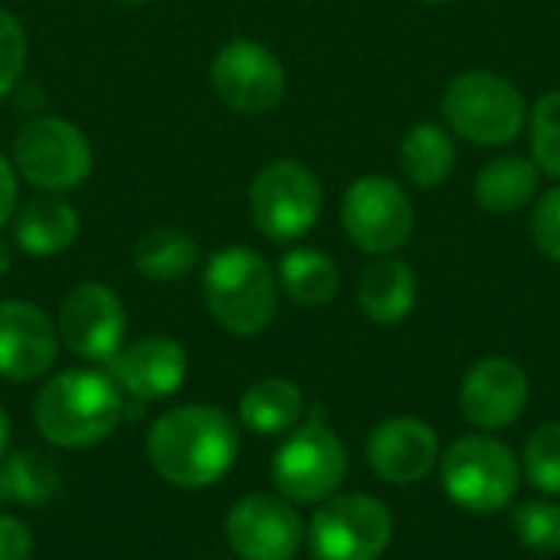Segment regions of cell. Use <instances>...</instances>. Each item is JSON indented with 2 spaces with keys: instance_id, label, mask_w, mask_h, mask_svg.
Masks as SVG:
<instances>
[{
  "instance_id": "cell-1",
  "label": "cell",
  "mask_w": 560,
  "mask_h": 560,
  "mask_svg": "<svg viewBox=\"0 0 560 560\" xmlns=\"http://www.w3.org/2000/svg\"><path fill=\"white\" fill-rule=\"evenodd\" d=\"M144 450L151 469L167 486L207 489L233 469L240 456V433L220 407L184 404L151 423Z\"/></svg>"
},
{
  "instance_id": "cell-2",
  "label": "cell",
  "mask_w": 560,
  "mask_h": 560,
  "mask_svg": "<svg viewBox=\"0 0 560 560\" xmlns=\"http://www.w3.org/2000/svg\"><path fill=\"white\" fill-rule=\"evenodd\" d=\"M125 417V394L105 371L75 368L46 381L33 400L39 436L59 450H85L115 433Z\"/></svg>"
},
{
  "instance_id": "cell-3",
  "label": "cell",
  "mask_w": 560,
  "mask_h": 560,
  "mask_svg": "<svg viewBox=\"0 0 560 560\" xmlns=\"http://www.w3.org/2000/svg\"><path fill=\"white\" fill-rule=\"evenodd\" d=\"M203 302L223 331L253 338L276 318V272L256 249L226 246L203 269Z\"/></svg>"
},
{
  "instance_id": "cell-4",
  "label": "cell",
  "mask_w": 560,
  "mask_h": 560,
  "mask_svg": "<svg viewBox=\"0 0 560 560\" xmlns=\"http://www.w3.org/2000/svg\"><path fill=\"white\" fill-rule=\"evenodd\" d=\"M443 115L450 128L472 144H509L528 121V105L518 85L489 69L456 75L443 92Z\"/></svg>"
},
{
  "instance_id": "cell-5",
  "label": "cell",
  "mask_w": 560,
  "mask_h": 560,
  "mask_svg": "<svg viewBox=\"0 0 560 560\" xmlns=\"http://www.w3.org/2000/svg\"><path fill=\"white\" fill-rule=\"evenodd\" d=\"M440 476L446 495L472 515H495L518 492V459L492 436H463L453 443L440 459Z\"/></svg>"
},
{
  "instance_id": "cell-6",
  "label": "cell",
  "mask_w": 560,
  "mask_h": 560,
  "mask_svg": "<svg viewBox=\"0 0 560 560\" xmlns=\"http://www.w3.org/2000/svg\"><path fill=\"white\" fill-rule=\"evenodd\" d=\"M13 167L36 190L69 194L92 174V144L72 121L39 115L26 121L13 141Z\"/></svg>"
},
{
  "instance_id": "cell-7",
  "label": "cell",
  "mask_w": 560,
  "mask_h": 560,
  "mask_svg": "<svg viewBox=\"0 0 560 560\" xmlns=\"http://www.w3.org/2000/svg\"><path fill=\"white\" fill-rule=\"evenodd\" d=\"M345 476L348 450L322 420L289 430L285 443L272 456V486L292 505L328 502L341 489Z\"/></svg>"
},
{
  "instance_id": "cell-8",
  "label": "cell",
  "mask_w": 560,
  "mask_h": 560,
  "mask_svg": "<svg viewBox=\"0 0 560 560\" xmlns=\"http://www.w3.org/2000/svg\"><path fill=\"white\" fill-rule=\"evenodd\" d=\"M394 538V518L384 502L348 492L328 499L308 525L315 560H381Z\"/></svg>"
},
{
  "instance_id": "cell-9",
  "label": "cell",
  "mask_w": 560,
  "mask_h": 560,
  "mask_svg": "<svg viewBox=\"0 0 560 560\" xmlns=\"http://www.w3.org/2000/svg\"><path fill=\"white\" fill-rule=\"evenodd\" d=\"M249 213L262 236L289 243L305 236L322 213V184L299 161L266 164L249 187Z\"/></svg>"
},
{
  "instance_id": "cell-10",
  "label": "cell",
  "mask_w": 560,
  "mask_h": 560,
  "mask_svg": "<svg viewBox=\"0 0 560 560\" xmlns=\"http://www.w3.org/2000/svg\"><path fill=\"white\" fill-rule=\"evenodd\" d=\"M341 226L358 249L371 256H390L410 243L413 203L390 177H358L345 190Z\"/></svg>"
},
{
  "instance_id": "cell-11",
  "label": "cell",
  "mask_w": 560,
  "mask_h": 560,
  "mask_svg": "<svg viewBox=\"0 0 560 560\" xmlns=\"http://www.w3.org/2000/svg\"><path fill=\"white\" fill-rule=\"evenodd\" d=\"M217 95L243 115L272 112L285 95V69L279 56L256 39H230L210 66Z\"/></svg>"
},
{
  "instance_id": "cell-12",
  "label": "cell",
  "mask_w": 560,
  "mask_h": 560,
  "mask_svg": "<svg viewBox=\"0 0 560 560\" xmlns=\"http://www.w3.org/2000/svg\"><path fill=\"white\" fill-rule=\"evenodd\" d=\"M125 328H128L125 305L102 282L75 285L59 305L56 331H59L62 345L72 354H79L82 361L108 364L125 345Z\"/></svg>"
},
{
  "instance_id": "cell-13",
  "label": "cell",
  "mask_w": 560,
  "mask_h": 560,
  "mask_svg": "<svg viewBox=\"0 0 560 560\" xmlns=\"http://www.w3.org/2000/svg\"><path fill=\"white\" fill-rule=\"evenodd\" d=\"M223 532L240 560H292L302 548V518L282 495H243Z\"/></svg>"
},
{
  "instance_id": "cell-14",
  "label": "cell",
  "mask_w": 560,
  "mask_h": 560,
  "mask_svg": "<svg viewBox=\"0 0 560 560\" xmlns=\"http://www.w3.org/2000/svg\"><path fill=\"white\" fill-rule=\"evenodd\" d=\"M59 351V331L49 315L23 299L0 302V377L13 384L49 374Z\"/></svg>"
},
{
  "instance_id": "cell-15",
  "label": "cell",
  "mask_w": 560,
  "mask_h": 560,
  "mask_svg": "<svg viewBox=\"0 0 560 560\" xmlns=\"http://www.w3.org/2000/svg\"><path fill=\"white\" fill-rule=\"evenodd\" d=\"M105 368L121 394L135 400H164L187 381V351L174 338L151 335L121 345V351Z\"/></svg>"
},
{
  "instance_id": "cell-16",
  "label": "cell",
  "mask_w": 560,
  "mask_h": 560,
  "mask_svg": "<svg viewBox=\"0 0 560 560\" xmlns=\"http://www.w3.org/2000/svg\"><path fill=\"white\" fill-rule=\"evenodd\" d=\"M459 407L472 427L505 430L528 407V377L509 358H486L466 374Z\"/></svg>"
},
{
  "instance_id": "cell-17",
  "label": "cell",
  "mask_w": 560,
  "mask_h": 560,
  "mask_svg": "<svg viewBox=\"0 0 560 560\" xmlns=\"http://www.w3.org/2000/svg\"><path fill=\"white\" fill-rule=\"evenodd\" d=\"M368 463L374 476H381L384 482L413 486L423 482L440 463V440L423 420L397 417L371 430Z\"/></svg>"
},
{
  "instance_id": "cell-18",
  "label": "cell",
  "mask_w": 560,
  "mask_h": 560,
  "mask_svg": "<svg viewBox=\"0 0 560 560\" xmlns=\"http://www.w3.org/2000/svg\"><path fill=\"white\" fill-rule=\"evenodd\" d=\"M79 213L59 194L33 197L26 207L16 210L13 220V243L30 256H56L69 249L79 236Z\"/></svg>"
},
{
  "instance_id": "cell-19",
  "label": "cell",
  "mask_w": 560,
  "mask_h": 560,
  "mask_svg": "<svg viewBox=\"0 0 560 560\" xmlns=\"http://www.w3.org/2000/svg\"><path fill=\"white\" fill-rule=\"evenodd\" d=\"M358 305L377 325L404 322L417 305V276L400 259H377L358 282Z\"/></svg>"
},
{
  "instance_id": "cell-20",
  "label": "cell",
  "mask_w": 560,
  "mask_h": 560,
  "mask_svg": "<svg viewBox=\"0 0 560 560\" xmlns=\"http://www.w3.org/2000/svg\"><path fill=\"white\" fill-rule=\"evenodd\" d=\"M538 190V164L522 154L492 158L476 177V203L492 217L525 210Z\"/></svg>"
},
{
  "instance_id": "cell-21",
  "label": "cell",
  "mask_w": 560,
  "mask_h": 560,
  "mask_svg": "<svg viewBox=\"0 0 560 560\" xmlns=\"http://www.w3.org/2000/svg\"><path fill=\"white\" fill-rule=\"evenodd\" d=\"M302 410V390L285 377H262L240 397V423L256 436H282L295 430Z\"/></svg>"
},
{
  "instance_id": "cell-22",
  "label": "cell",
  "mask_w": 560,
  "mask_h": 560,
  "mask_svg": "<svg viewBox=\"0 0 560 560\" xmlns=\"http://www.w3.org/2000/svg\"><path fill=\"white\" fill-rule=\"evenodd\" d=\"M200 259V246L180 226H154L138 236L131 249L135 269L151 282H177L184 279Z\"/></svg>"
},
{
  "instance_id": "cell-23",
  "label": "cell",
  "mask_w": 560,
  "mask_h": 560,
  "mask_svg": "<svg viewBox=\"0 0 560 560\" xmlns=\"http://www.w3.org/2000/svg\"><path fill=\"white\" fill-rule=\"evenodd\" d=\"M279 285L282 292L305 308H322L338 295L341 276L331 256H325L322 249H289L279 262Z\"/></svg>"
},
{
  "instance_id": "cell-24",
  "label": "cell",
  "mask_w": 560,
  "mask_h": 560,
  "mask_svg": "<svg viewBox=\"0 0 560 560\" xmlns=\"http://www.w3.org/2000/svg\"><path fill=\"white\" fill-rule=\"evenodd\" d=\"M400 167L423 190L446 184V177L456 167V144L450 131L436 121L413 125L400 144Z\"/></svg>"
},
{
  "instance_id": "cell-25",
  "label": "cell",
  "mask_w": 560,
  "mask_h": 560,
  "mask_svg": "<svg viewBox=\"0 0 560 560\" xmlns=\"http://www.w3.org/2000/svg\"><path fill=\"white\" fill-rule=\"evenodd\" d=\"M59 492V469L36 450L0 456V505H46Z\"/></svg>"
},
{
  "instance_id": "cell-26",
  "label": "cell",
  "mask_w": 560,
  "mask_h": 560,
  "mask_svg": "<svg viewBox=\"0 0 560 560\" xmlns=\"http://www.w3.org/2000/svg\"><path fill=\"white\" fill-rule=\"evenodd\" d=\"M528 131L538 171L560 177V89L538 98L528 115Z\"/></svg>"
},
{
  "instance_id": "cell-27",
  "label": "cell",
  "mask_w": 560,
  "mask_h": 560,
  "mask_svg": "<svg viewBox=\"0 0 560 560\" xmlns=\"http://www.w3.org/2000/svg\"><path fill=\"white\" fill-rule=\"evenodd\" d=\"M525 476L535 489L560 495V420L558 423H545L541 430H535L525 443Z\"/></svg>"
},
{
  "instance_id": "cell-28",
  "label": "cell",
  "mask_w": 560,
  "mask_h": 560,
  "mask_svg": "<svg viewBox=\"0 0 560 560\" xmlns=\"http://www.w3.org/2000/svg\"><path fill=\"white\" fill-rule=\"evenodd\" d=\"M512 532L518 541L538 555L560 551V505L551 502H525L512 512Z\"/></svg>"
},
{
  "instance_id": "cell-29",
  "label": "cell",
  "mask_w": 560,
  "mask_h": 560,
  "mask_svg": "<svg viewBox=\"0 0 560 560\" xmlns=\"http://www.w3.org/2000/svg\"><path fill=\"white\" fill-rule=\"evenodd\" d=\"M26 69V33L20 20L0 10V98L13 92Z\"/></svg>"
},
{
  "instance_id": "cell-30",
  "label": "cell",
  "mask_w": 560,
  "mask_h": 560,
  "mask_svg": "<svg viewBox=\"0 0 560 560\" xmlns=\"http://www.w3.org/2000/svg\"><path fill=\"white\" fill-rule=\"evenodd\" d=\"M532 240L548 259L560 262V187L548 190L535 203V210H532Z\"/></svg>"
},
{
  "instance_id": "cell-31",
  "label": "cell",
  "mask_w": 560,
  "mask_h": 560,
  "mask_svg": "<svg viewBox=\"0 0 560 560\" xmlns=\"http://www.w3.org/2000/svg\"><path fill=\"white\" fill-rule=\"evenodd\" d=\"M33 555V535L26 522L13 515H0V560H30Z\"/></svg>"
},
{
  "instance_id": "cell-32",
  "label": "cell",
  "mask_w": 560,
  "mask_h": 560,
  "mask_svg": "<svg viewBox=\"0 0 560 560\" xmlns=\"http://www.w3.org/2000/svg\"><path fill=\"white\" fill-rule=\"evenodd\" d=\"M16 210V167L0 154V226L13 217Z\"/></svg>"
},
{
  "instance_id": "cell-33",
  "label": "cell",
  "mask_w": 560,
  "mask_h": 560,
  "mask_svg": "<svg viewBox=\"0 0 560 560\" xmlns=\"http://www.w3.org/2000/svg\"><path fill=\"white\" fill-rule=\"evenodd\" d=\"M10 262H13L10 243H7V240H0V276H7V272H10Z\"/></svg>"
},
{
  "instance_id": "cell-34",
  "label": "cell",
  "mask_w": 560,
  "mask_h": 560,
  "mask_svg": "<svg viewBox=\"0 0 560 560\" xmlns=\"http://www.w3.org/2000/svg\"><path fill=\"white\" fill-rule=\"evenodd\" d=\"M7 440H10V420H7V413H3V407H0V456H3V450H7Z\"/></svg>"
},
{
  "instance_id": "cell-35",
  "label": "cell",
  "mask_w": 560,
  "mask_h": 560,
  "mask_svg": "<svg viewBox=\"0 0 560 560\" xmlns=\"http://www.w3.org/2000/svg\"><path fill=\"white\" fill-rule=\"evenodd\" d=\"M423 3H453V0H423Z\"/></svg>"
},
{
  "instance_id": "cell-36",
  "label": "cell",
  "mask_w": 560,
  "mask_h": 560,
  "mask_svg": "<svg viewBox=\"0 0 560 560\" xmlns=\"http://www.w3.org/2000/svg\"><path fill=\"white\" fill-rule=\"evenodd\" d=\"M121 3H148V0H121Z\"/></svg>"
}]
</instances>
